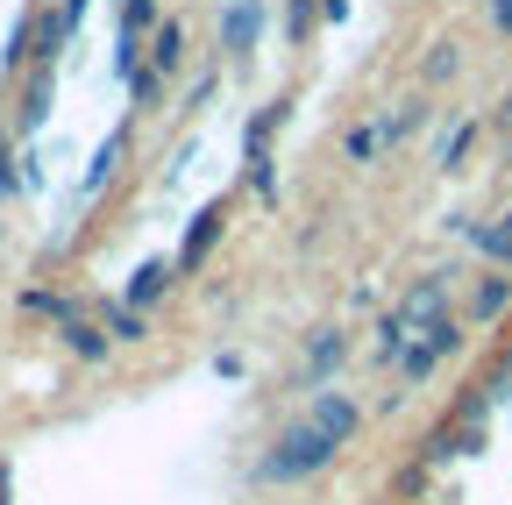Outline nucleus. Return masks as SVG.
<instances>
[{"label":"nucleus","mask_w":512,"mask_h":505,"mask_svg":"<svg viewBox=\"0 0 512 505\" xmlns=\"http://www.w3.org/2000/svg\"><path fill=\"white\" fill-rule=\"evenodd\" d=\"M335 456H342V441L306 413V420H292V427L271 441V456L256 463V477H264V484H299V477H313V470H328Z\"/></svg>","instance_id":"nucleus-1"},{"label":"nucleus","mask_w":512,"mask_h":505,"mask_svg":"<svg viewBox=\"0 0 512 505\" xmlns=\"http://www.w3.org/2000/svg\"><path fill=\"white\" fill-rule=\"evenodd\" d=\"M392 321H406L413 335L434 328V321H448V278H413L399 292V306H392Z\"/></svg>","instance_id":"nucleus-2"},{"label":"nucleus","mask_w":512,"mask_h":505,"mask_svg":"<svg viewBox=\"0 0 512 505\" xmlns=\"http://www.w3.org/2000/svg\"><path fill=\"white\" fill-rule=\"evenodd\" d=\"M456 349H463V328H456V321H434V328H420V342L399 356V377H406V385H420V377H427L441 356H456Z\"/></svg>","instance_id":"nucleus-3"},{"label":"nucleus","mask_w":512,"mask_h":505,"mask_svg":"<svg viewBox=\"0 0 512 505\" xmlns=\"http://www.w3.org/2000/svg\"><path fill=\"white\" fill-rule=\"evenodd\" d=\"M256 36H264V0H228L221 8V50H256Z\"/></svg>","instance_id":"nucleus-4"},{"label":"nucleus","mask_w":512,"mask_h":505,"mask_svg":"<svg viewBox=\"0 0 512 505\" xmlns=\"http://www.w3.org/2000/svg\"><path fill=\"white\" fill-rule=\"evenodd\" d=\"M313 420H320V427H328L335 441H349L363 413H356V399H349V392H313Z\"/></svg>","instance_id":"nucleus-5"},{"label":"nucleus","mask_w":512,"mask_h":505,"mask_svg":"<svg viewBox=\"0 0 512 505\" xmlns=\"http://www.w3.org/2000/svg\"><path fill=\"white\" fill-rule=\"evenodd\" d=\"M214 235H221V207H200V214H192L185 249H178V264H185V271H200V264H207V249H214Z\"/></svg>","instance_id":"nucleus-6"},{"label":"nucleus","mask_w":512,"mask_h":505,"mask_svg":"<svg viewBox=\"0 0 512 505\" xmlns=\"http://www.w3.org/2000/svg\"><path fill=\"white\" fill-rule=\"evenodd\" d=\"M342 356H349V342H342L335 328H328V335H313V349H306V370H299V377H306V385H320V377H328Z\"/></svg>","instance_id":"nucleus-7"},{"label":"nucleus","mask_w":512,"mask_h":505,"mask_svg":"<svg viewBox=\"0 0 512 505\" xmlns=\"http://www.w3.org/2000/svg\"><path fill=\"white\" fill-rule=\"evenodd\" d=\"M178 57H185V29H178V22H157V36H150V65H157V72H178Z\"/></svg>","instance_id":"nucleus-8"},{"label":"nucleus","mask_w":512,"mask_h":505,"mask_svg":"<svg viewBox=\"0 0 512 505\" xmlns=\"http://www.w3.org/2000/svg\"><path fill=\"white\" fill-rule=\"evenodd\" d=\"M157 292H171V264H164V257H150V264L136 271V285H128V306H150Z\"/></svg>","instance_id":"nucleus-9"},{"label":"nucleus","mask_w":512,"mask_h":505,"mask_svg":"<svg viewBox=\"0 0 512 505\" xmlns=\"http://www.w3.org/2000/svg\"><path fill=\"white\" fill-rule=\"evenodd\" d=\"M505 306H512V278H484V285H477V299H470L477 321H498Z\"/></svg>","instance_id":"nucleus-10"},{"label":"nucleus","mask_w":512,"mask_h":505,"mask_svg":"<svg viewBox=\"0 0 512 505\" xmlns=\"http://www.w3.org/2000/svg\"><path fill=\"white\" fill-rule=\"evenodd\" d=\"M477 249H484V257H498V264L512 271V214H505V221H491V228H477Z\"/></svg>","instance_id":"nucleus-11"},{"label":"nucleus","mask_w":512,"mask_h":505,"mask_svg":"<svg viewBox=\"0 0 512 505\" xmlns=\"http://www.w3.org/2000/svg\"><path fill=\"white\" fill-rule=\"evenodd\" d=\"M114 164H121V136H107V143L93 150V164H86V193H100V185L114 178Z\"/></svg>","instance_id":"nucleus-12"},{"label":"nucleus","mask_w":512,"mask_h":505,"mask_svg":"<svg viewBox=\"0 0 512 505\" xmlns=\"http://www.w3.org/2000/svg\"><path fill=\"white\" fill-rule=\"evenodd\" d=\"M107 335L114 342H143V306H107Z\"/></svg>","instance_id":"nucleus-13"},{"label":"nucleus","mask_w":512,"mask_h":505,"mask_svg":"<svg viewBox=\"0 0 512 505\" xmlns=\"http://www.w3.org/2000/svg\"><path fill=\"white\" fill-rule=\"evenodd\" d=\"M64 335H72V349H79L86 363H100V356H107V342H114V335H100V328H86V321H72Z\"/></svg>","instance_id":"nucleus-14"},{"label":"nucleus","mask_w":512,"mask_h":505,"mask_svg":"<svg viewBox=\"0 0 512 505\" xmlns=\"http://www.w3.org/2000/svg\"><path fill=\"white\" fill-rule=\"evenodd\" d=\"M470 143H477V121H463V129H456V136H441V164H448V171H456V164L470 157Z\"/></svg>","instance_id":"nucleus-15"},{"label":"nucleus","mask_w":512,"mask_h":505,"mask_svg":"<svg viewBox=\"0 0 512 505\" xmlns=\"http://www.w3.org/2000/svg\"><path fill=\"white\" fill-rule=\"evenodd\" d=\"M377 150H384V121H370V129H356V136H349V157H356V164H370Z\"/></svg>","instance_id":"nucleus-16"},{"label":"nucleus","mask_w":512,"mask_h":505,"mask_svg":"<svg viewBox=\"0 0 512 505\" xmlns=\"http://www.w3.org/2000/svg\"><path fill=\"white\" fill-rule=\"evenodd\" d=\"M313 15H320V0H292V15H285V36L299 43V36L313 29Z\"/></svg>","instance_id":"nucleus-17"},{"label":"nucleus","mask_w":512,"mask_h":505,"mask_svg":"<svg viewBox=\"0 0 512 505\" xmlns=\"http://www.w3.org/2000/svg\"><path fill=\"white\" fill-rule=\"evenodd\" d=\"M427 79H456V50H434L427 57Z\"/></svg>","instance_id":"nucleus-18"},{"label":"nucleus","mask_w":512,"mask_h":505,"mask_svg":"<svg viewBox=\"0 0 512 505\" xmlns=\"http://www.w3.org/2000/svg\"><path fill=\"white\" fill-rule=\"evenodd\" d=\"M320 22H349V0H320Z\"/></svg>","instance_id":"nucleus-19"},{"label":"nucleus","mask_w":512,"mask_h":505,"mask_svg":"<svg viewBox=\"0 0 512 505\" xmlns=\"http://www.w3.org/2000/svg\"><path fill=\"white\" fill-rule=\"evenodd\" d=\"M491 22H498V29L512 36V0H491Z\"/></svg>","instance_id":"nucleus-20"},{"label":"nucleus","mask_w":512,"mask_h":505,"mask_svg":"<svg viewBox=\"0 0 512 505\" xmlns=\"http://www.w3.org/2000/svg\"><path fill=\"white\" fill-rule=\"evenodd\" d=\"M498 121H505V129H512V100H505V114H498Z\"/></svg>","instance_id":"nucleus-21"}]
</instances>
